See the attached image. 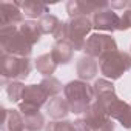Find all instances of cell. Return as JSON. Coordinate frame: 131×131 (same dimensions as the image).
Wrapping results in <instances>:
<instances>
[{"mask_svg":"<svg viewBox=\"0 0 131 131\" xmlns=\"http://www.w3.org/2000/svg\"><path fill=\"white\" fill-rule=\"evenodd\" d=\"M63 97L70 105V111L74 114L85 113L96 99L94 88L83 80H73L63 86Z\"/></svg>","mask_w":131,"mask_h":131,"instance_id":"6da1fadb","label":"cell"},{"mask_svg":"<svg viewBox=\"0 0 131 131\" xmlns=\"http://www.w3.org/2000/svg\"><path fill=\"white\" fill-rule=\"evenodd\" d=\"M0 45H2V54L19 56V57H28L32 52L34 46L19 31L17 26L0 28Z\"/></svg>","mask_w":131,"mask_h":131,"instance_id":"7a4b0ae2","label":"cell"},{"mask_svg":"<svg viewBox=\"0 0 131 131\" xmlns=\"http://www.w3.org/2000/svg\"><path fill=\"white\" fill-rule=\"evenodd\" d=\"M93 29V22L90 17H76L65 22L63 40H67L74 51H83L86 43V36Z\"/></svg>","mask_w":131,"mask_h":131,"instance_id":"3957f363","label":"cell"},{"mask_svg":"<svg viewBox=\"0 0 131 131\" xmlns=\"http://www.w3.org/2000/svg\"><path fill=\"white\" fill-rule=\"evenodd\" d=\"M32 70V63L28 57L2 54V82H20L25 80Z\"/></svg>","mask_w":131,"mask_h":131,"instance_id":"277c9868","label":"cell"},{"mask_svg":"<svg viewBox=\"0 0 131 131\" xmlns=\"http://www.w3.org/2000/svg\"><path fill=\"white\" fill-rule=\"evenodd\" d=\"M99 70L106 79L117 80L122 77L123 73L131 70V56L123 51H116L106 56L105 59L99 60Z\"/></svg>","mask_w":131,"mask_h":131,"instance_id":"5b68a950","label":"cell"},{"mask_svg":"<svg viewBox=\"0 0 131 131\" xmlns=\"http://www.w3.org/2000/svg\"><path fill=\"white\" fill-rule=\"evenodd\" d=\"M48 94L45 93V90L42 88V85H26L22 100L19 103V111L22 116H28V114H36L39 113V110L46 103Z\"/></svg>","mask_w":131,"mask_h":131,"instance_id":"8992f818","label":"cell"},{"mask_svg":"<svg viewBox=\"0 0 131 131\" xmlns=\"http://www.w3.org/2000/svg\"><path fill=\"white\" fill-rule=\"evenodd\" d=\"M83 51L86 52V56L102 60L106 56H110L111 52L117 51V43L108 34H91L86 39Z\"/></svg>","mask_w":131,"mask_h":131,"instance_id":"52a82bcc","label":"cell"},{"mask_svg":"<svg viewBox=\"0 0 131 131\" xmlns=\"http://www.w3.org/2000/svg\"><path fill=\"white\" fill-rule=\"evenodd\" d=\"M83 120L90 125L91 131H114L113 119L97 102H93V105L85 111Z\"/></svg>","mask_w":131,"mask_h":131,"instance_id":"ba28073f","label":"cell"},{"mask_svg":"<svg viewBox=\"0 0 131 131\" xmlns=\"http://www.w3.org/2000/svg\"><path fill=\"white\" fill-rule=\"evenodd\" d=\"M106 8H110L108 2H94V0H70L67 3V13L70 19L90 17Z\"/></svg>","mask_w":131,"mask_h":131,"instance_id":"9c48e42d","label":"cell"},{"mask_svg":"<svg viewBox=\"0 0 131 131\" xmlns=\"http://www.w3.org/2000/svg\"><path fill=\"white\" fill-rule=\"evenodd\" d=\"M91 22H93V28L97 31L114 32V31H119V28H120V16L111 8L96 13L91 19Z\"/></svg>","mask_w":131,"mask_h":131,"instance_id":"30bf717a","label":"cell"},{"mask_svg":"<svg viewBox=\"0 0 131 131\" xmlns=\"http://www.w3.org/2000/svg\"><path fill=\"white\" fill-rule=\"evenodd\" d=\"M23 23V13L16 2L0 3V28L3 26H20Z\"/></svg>","mask_w":131,"mask_h":131,"instance_id":"8fae6325","label":"cell"},{"mask_svg":"<svg viewBox=\"0 0 131 131\" xmlns=\"http://www.w3.org/2000/svg\"><path fill=\"white\" fill-rule=\"evenodd\" d=\"M106 113L111 119L117 120L123 128L131 129V105L125 103L117 97L106 106Z\"/></svg>","mask_w":131,"mask_h":131,"instance_id":"7c38bea8","label":"cell"},{"mask_svg":"<svg viewBox=\"0 0 131 131\" xmlns=\"http://www.w3.org/2000/svg\"><path fill=\"white\" fill-rule=\"evenodd\" d=\"M40 29L43 34H51L56 42L57 40H63V32H65V22H62L60 19H57L52 14H46L45 17L40 19L39 22Z\"/></svg>","mask_w":131,"mask_h":131,"instance_id":"4fadbf2b","label":"cell"},{"mask_svg":"<svg viewBox=\"0 0 131 131\" xmlns=\"http://www.w3.org/2000/svg\"><path fill=\"white\" fill-rule=\"evenodd\" d=\"M3 117H2V131H31L26 128L23 116L20 111L6 110L3 108Z\"/></svg>","mask_w":131,"mask_h":131,"instance_id":"5bb4252c","label":"cell"},{"mask_svg":"<svg viewBox=\"0 0 131 131\" xmlns=\"http://www.w3.org/2000/svg\"><path fill=\"white\" fill-rule=\"evenodd\" d=\"M76 71H77V76H79V80H83V82H88L91 79L96 77L97 71H99V63L90 57V56H83L77 60V65H76Z\"/></svg>","mask_w":131,"mask_h":131,"instance_id":"9a60e30c","label":"cell"},{"mask_svg":"<svg viewBox=\"0 0 131 131\" xmlns=\"http://www.w3.org/2000/svg\"><path fill=\"white\" fill-rule=\"evenodd\" d=\"M46 113L51 119L54 120H62L68 116L70 111V105L67 102L65 97H60V96H56V97H51L49 102L46 103Z\"/></svg>","mask_w":131,"mask_h":131,"instance_id":"2e32d148","label":"cell"},{"mask_svg":"<svg viewBox=\"0 0 131 131\" xmlns=\"http://www.w3.org/2000/svg\"><path fill=\"white\" fill-rule=\"evenodd\" d=\"M16 3L22 9V13L29 19L45 17L46 13H49L48 5L45 2H39V0H25V2H16Z\"/></svg>","mask_w":131,"mask_h":131,"instance_id":"e0dca14e","label":"cell"},{"mask_svg":"<svg viewBox=\"0 0 131 131\" xmlns=\"http://www.w3.org/2000/svg\"><path fill=\"white\" fill-rule=\"evenodd\" d=\"M73 54H74V49L67 40H57L52 46V51H51V56L54 57L57 65L70 63L71 59H73Z\"/></svg>","mask_w":131,"mask_h":131,"instance_id":"ac0fdd59","label":"cell"},{"mask_svg":"<svg viewBox=\"0 0 131 131\" xmlns=\"http://www.w3.org/2000/svg\"><path fill=\"white\" fill-rule=\"evenodd\" d=\"M19 31L28 39V42L31 43V45H36L39 40H40V37H42V29H40V25L37 23V22H34V20H25L20 26H19Z\"/></svg>","mask_w":131,"mask_h":131,"instance_id":"d6986e66","label":"cell"},{"mask_svg":"<svg viewBox=\"0 0 131 131\" xmlns=\"http://www.w3.org/2000/svg\"><path fill=\"white\" fill-rule=\"evenodd\" d=\"M36 68L40 74H43L45 77H51V74H54L56 68H57V62L54 60V57L51 56V52L48 54H42L37 57L36 60Z\"/></svg>","mask_w":131,"mask_h":131,"instance_id":"ffe728a7","label":"cell"},{"mask_svg":"<svg viewBox=\"0 0 131 131\" xmlns=\"http://www.w3.org/2000/svg\"><path fill=\"white\" fill-rule=\"evenodd\" d=\"M42 88L45 90V93L48 94V97H56L59 96V93L62 91V83L56 79V77H45L42 82H40Z\"/></svg>","mask_w":131,"mask_h":131,"instance_id":"44dd1931","label":"cell"},{"mask_svg":"<svg viewBox=\"0 0 131 131\" xmlns=\"http://www.w3.org/2000/svg\"><path fill=\"white\" fill-rule=\"evenodd\" d=\"M23 120H25V125L28 129L31 131H40L45 125V117L43 114L39 111L36 114H28V116H23Z\"/></svg>","mask_w":131,"mask_h":131,"instance_id":"7402d4cb","label":"cell"},{"mask_svg":"<svg viewBox=\"0 0 131 131\" xmlns=\"http://www.w3.org/2000/svg\"><path fill=\"white\" fill-rule=\"evenodd\" d=\"M25 86L22 82H11L8 86H6V94L9 97L11 102L14 103H20L22 100V96H23V91H25Z\"/></svg>","mask_w":131,"mask_h":131,"instance_id":"603a6c76","label":"cell"},{"mask_svg":"<svg viewBox=\"0 0 131 131\" xmlns=\"http://www.w3.org/2000/svg\"><path fill=\"white\" fill-rule=\"evenodd\" d=\"M45 131H74V122L70 120H54L49 122Z\"/></svg>","mask_w":131,"mask_h":131,"instance_id":"cb8c5ba5","label":"cell"},{"mask_svg":"<svg viewBox=\"0 0 131 131\" xmlns=\"http://www.w3.org/2000/svg\"><path fill=\"white\" fill-rule=\"evenodd\" d=\"M74 131H91V128L83 119H79L74 122Z\"/></svg>","mask_w":131,"mask_h":131,"instance_id":"d4e9b609","label":"cell"},{"mask_svg":"<svg viewBox=\"0 0 131 131\" xmlns=\"http://www.w3.org/2000/svg\"><path fill=\"white\" fill-rule=\"evenodd\" d=\"M110 8L111 9H123V8L128 9V2H111Z\"/></svg>","mask_w":131,"mask_h":131,"instance_id":"484cf974","label":"cell"},{"mask_svg":"<svg viewBox=\"0 0 131 131\" xmlns=\"http://www.w3.org/2000/svg\"><path fill=\"white\" fill-rule=\"evenodd\" d=\"M128 9H131V2H128Z\"/></svg>","mask_w":131,"mask_h":131,"instance_id":"4316f807","label":"cell"}]
</instances>
